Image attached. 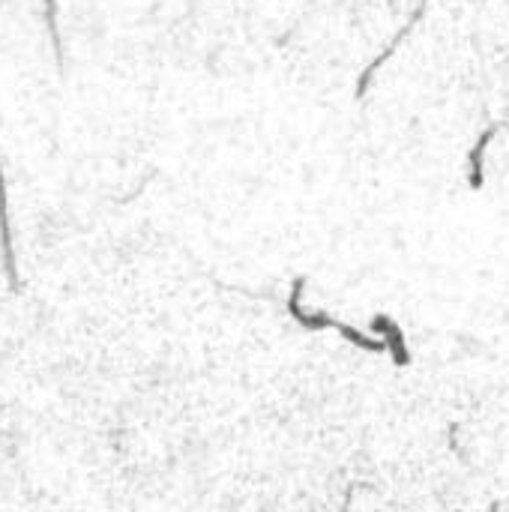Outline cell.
<instances>
[{
	"label": "cell",
	"instance_id": "obj_4",
	"mask_svg": "<svg viewBox=\"0 0 509 512\" xmlns=\"http://www.w3.org/2000/svg\"><path fill=\"white\" fill-rule=\"evenodd\" d=\"M507 123H509V108H507V114H504L498 123H492V126L477 138V144L471 147V153H468V186H471V192H483V186H486V168H483L486 147L492 144V138H495Z\"/></svg>",
	"mask_w": 509,
	"mask_h": 512
},
{
	"label": "cell",
	"instance_id": "obj_2",
	"mask_svg": "<svg viewBox=\"0 0 509 512\" xmlns=\"http://www.w3.org/2000/svg\"><path fill=\"white\" fill-rule=\"evenodd\" d=\"M0 255H3V273L12 291H21L18 279V264H15V246H12V222H9V192H6V177H3V162H0Z\"/></svg>",
	"mask_w": 509,
	"mask_h": 512
},
{
	"label": "cell",
	"instance_id": "obj_5",
	"mask_svg": "<svg viewBox=\"0 0 509 512\" xmlns=\"http://www.w3.org/2000/svg\"><path fill=\"white\" fill-rule=\"evenodd\" d=\"M45 24L51 33L54 60H57V66H63V42H60V30H57V0H45Z\"/></svg>",
	"mask_w": 509,
	"mask_h": 512
},
{
	"label": "cell",
	"instance_id": "obj_3",
	"mask_svg": "<svg viewBox=\"0 0 509 512\" xmlns=\"http://www.w3.org/2000/svg\"><path fill=\"white\" fill-rule=\"evenodd\" d=\"M426 6H429V0H420V3H417V9H414V15L408 18V24H405V27H402V30H399V33L390 39V45H387V48H384V51H381V54H378V57H375V60H372L366 69H363V75H360V81H357V90H354V96H357V99H366V93H369V87H372V78H375V72H378V69H381V66H384V63H387V60L396 54V48H399V45L408 39V33H411V30L420 24V18L426 15Z\"/></svg>",
	"mask_w": 509,
	"mask_h": 512
},
{
	"label": "cell",
	"instance_id": "obj_6",
	"mask_svg": "<svg viewBox=\"0 0 509 512\" xmlns=\"http://www.w3.org/2000/svg\"><path fill=\"white\" fill-rule=\"evenodd\" d=\"M489 512H501V504H492V510Z\"/></svg>",
	"mask_w": 509,
	"mask_h": 512
},
{
	"label": "cell",
	"instance_id": "obj_1",
	"mask_svg": "<svg viewBox=\"0 0 509 512\" xmlns=\"http://www.w3.org/2000/svg\"><path fill=\"white\" fill-rule=\"evenodd\" d=\"M369 333H372L375 339H381V342H384V351L390 354V360H393L399 369H408V366L414 363V357H411V348H408V339H405L402 327H399L387 312L372 315V321H369Z\"/></svg>",
	"mask_w": 509,
	"mask_h": 512
}]
</instances>
